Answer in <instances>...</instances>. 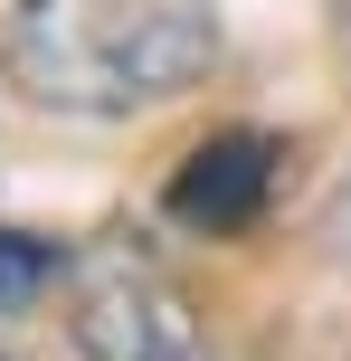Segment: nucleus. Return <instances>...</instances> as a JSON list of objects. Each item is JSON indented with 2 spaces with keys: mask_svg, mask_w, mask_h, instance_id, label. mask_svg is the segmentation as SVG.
<instances>
[{
  "mask_svg": "<svg viewBox=\"0 0 351 361\" xmlns=\"http://www.w3.org/2000/svg\"><path fill=\"white\" fill-rule=\"evenodd\" d=\"M48 286H67V257L29 228H0V314H29Z\"/></svg>",
  "mask_w": 351,
  "mask_h": 361,
  "instance_id": "4",
  "label": "nucleus"
},
{
  "mask_svg": "<svg viewBox=\"0 0 351 361\" xmlns=\"http://www.w3.org/2000/svg\"><path fill=\"white\" fill-rule=\"evenodd\" d=\"M219 67L209 0H10L0 76L38 114H152Z\"/></svg>",
  "mask_w": 351,
  "mask_h": 361,
  "instance_id": "1",
  "label": "nucleus"
},
{
  "mask_svg": "<svg viewBox=\"0 0 351 361\" xmlns=\"http://www.w3.org/2000/svg\"><path fill=\"white\" fill-rule=\"evenodd\" d=\"M276 180H285V143H276V133H257V124H228V133H209V143L171 171L162 209L181 219L190 238H238V228H257V219H266Z\"/></svg>",
  "mask_w": 351,
  "mask_h": 361,
  "instance_id": "3",
  "label": "nucleus"
},
{
  "mask_svg": "<svg viewBox=\"0 0 351 361\" xmlns=\"http://www.w3.org/2000/svg\"><path fill=\"white\" fill-rule=\"evenodd\" d=\"M67 343L76 361H219L190 286L124 228L86 238L67 257Z\"/></svg>",
  "mask_w": 351,
  "mask_h": 361,
  "instance_id": "2",
  "label": "nucleus"
}]
</instances>
